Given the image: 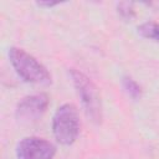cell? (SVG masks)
I'll list each match as a JSON object with an SVG mask.
<instances>
[{
    "label": "cell",
    "instance_id": "obj_1",
    "mask_svg": "<svg viewBox=\"0 0 159 159\" xmlns=\"http://www.w3.org/2000/svg\"><path fill=\"white\" fill-rule=\"evenodd\" d=\"M68 73L87 118L94 124H101L103 119V107L97 86L88 76L76 68H70Z\"/></svg>",
    "mask_w": 159,
    "mask_h": 159
},
{
    "label": "cell",
    "instance_id": "obj_2",
    "mask_svg": "<svg viewBox=\"0 0 159 159\" xmlns=\"http://www.w3.org/2000/svg\"><path fill=\"white\" fill-rule=\"evenodd\" d=\"M9 60L17 76L25 82L41 86H48L52 83V77L47 68L25 50L10 47Z\"/></svg>",
    "mask_w": 159,
    "mask_h": 159
},
{
    "label": "cell",
    "instance_id": "obj_3",
    "mask_svg": "<svg viewBox=\"0 0 159 159\" xmlns=\"http://www.w3.org/2000/svg\"><path fill=\"white\" fill-rule=\"evenodd\" d=\"M80 116L77 108L71 103L60 106L52 118V132L55 139L62 145H71L80 134Z\"/></svg>",
    "mask_w": 159,
    "mask_h": 159
},
{
    "label": "cell",
    "instance_id": "obj_4",
    "mask_svg": "<svg viewBox=\"0 0 159 159\" xmlns=\"http://www.w3.org/2000/svg\"><path fill=\"white\" fill-rule=\"evenodd\" d=\"M50 99L46 93L29 94L21 98L15 108V117L17 122L30 124L37 122L46 112Z\"/></svg>",
    "mask_w": 159,
    "mask_h": 159
},
{
    "label": "cell",
    "instance_id": "obj_5",
    "mask_svg": "<svg viewBox=\"0 0 159 159\" xmlns=\"http://www.w3.org/2000/svg\"><path fill=\"white\" fill-rule=\"evenodd\" d=\"M56 147L39 137L22 138L16 145V159H53Z\"/></svg>",
    "mask_w": 159,
    "mask_h": 159
},
{
    "label": "cell",
    "instance_id": "obj_6",
    "mask_svg": "<svg viewBox=\"0 0 159 159\" xmlns=\"http://www.w3.org/2000/svg\"><path fill=\"white\" fill-rule=\"evenodd\" d=\"M138 34L148 40L159 42V24L154 21H147L138 26Z\"/></svg>",
    "mask_w": 159,
    "mask_h": 159
},
{
    "label": "cell",
    "instance_id": "obj_7",
    "mask_svg": "<svg viewBox=\"0 0 159 159\" xmlns=\"http://www.w3.org/2000/svg\"><path fill=\"white\" fill-rule=\"evenodd\" d=\"M122 86H123V89L125 91V93L134 101L139 99L142 97V87L139 86V83L133 80L132 77L129 76H124L122 78Z\"/></svg>",
    "mask_w": 159,
    "mask_h": 159
},
{
    "label": "cell",
    "instance_id": "obj_8",
    "mask_svg": "<svg viewBox=\"0 0 159 159\" xmlns=\"http://www.w3.org/2000/svg\"><path fill=\"white\" fill-rule=\"evenodd\" d=\"M132 6H133L132 2H119L117 5V11L120 15V17H123L124 20H132L135 16Z\"/></svg>",
    "mask_w": 159,
    "mask_h": 159
},
{
    "label": "cell",
    "instance_id": "obj_9",
    "mask_svg": "<svg viewBox=\"0 0 159 159\" xmlns=\"http://www.w3.org/2000/svg\"><path fill=\"white\" fill-rule=\"evenodd\" d=\"M37 6L40 7H53V6H57L60 5V2H52V1H39L36 2Z\"/></svg>",
    "mask_w": 159,
    "mask_h": 159
}]
</instances>
